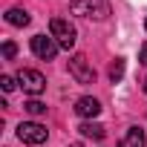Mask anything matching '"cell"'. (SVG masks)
Returning <instances> with one entry per match:
<instances>
[{"mask_svg":"<svg viewBox=\"0 0 147 147\" xmlns=\"http://www.w3.org/2000/svg\"><path fill=\"white\" fill-rule=\"evenodd\" d=\"M78 130H81V136H87V138H95V141H101V138L107 136V133H104V127H101V124H95V121H84Z\"/></svg>","mask_w":147,"mask_h":147,"instance_id":"obj_10","label":"cell"},{"mask_svg":"<svg viewBox=\"0 0 147 147\" xmlns=\"http://www.w3.org/2000/svg\"><path fill=\"white\" fill-rule=\"evenodd\" d=\"M32 52H35L40 61H52V58L58 55V40H55L52 35H49V38H46V35H35V38H32Z\"/></svg>","mask_w":147,"mask_h":147,"instance_id":"obj_6","label":"cell"},{"mask_svg":"<svg viewBox=\"0 0 147 147\" xmlns=\"http://www.w3.org/2000/svg\"><path fill=\"white\" fill-rule=\"evenodd\" d=\"M69 9H72V15L92 18V20H104V18L110 15V0H75Z\"/></svg>","mask_w":147,"mask_h":147,"instance_id":"obj_1","label":"cell"},{"mask_svg":"<svg viewBox=\"0 0 147 147\" xmlns=\"http://www.w3.org/2000/svg\"><path fill=\"white\" fill-rule=\"evenodd\" d=\"M18 84H20L23 92H29V95H40V92L46 90V78L40 75L38 69H20V72H18Z\"/></svg>","mask_w":147,"mask_h":147,"instance_id":"obj_4","label":"cell"},{"mask_svg":"<svg viewBox=\"0 0 147 147\" xmlns=\"http://www.w3.org/2000/svg\"><path fill=\"white\" fill-rule=\"evenodd\" d=\"M23 110H26L29 115H43V113H46V104H40V101H35V98H32V101H26V104H23Z\"/></svg>","mask_w":147,"mask_h":147,"instance_id":"obj_11","label":"cell"},{"mask_svg":"<svg viewBox=\"0 0 147 147\" xmlns=\"http://www.w3.org/2000/svg\"><path fill=\"white\" fill-rule=\"evenodd\" d=\"M69 147H81V144H69Z\"/></svg>","mask_w":147,"mask_h":147,"instance_id":"obj_16","label":"cell"},{"mask_svg":"<svg viewBox=\"0 0 147 147\" xmlns=\"http://www.w3.org/2000/svg\"><path fill=\"white\" fill-rule=\"evenodd\" d=\"M144 144H147V138H144V130L141 127H130L121 136V141H118V147H144Z\"/></svg>","mask_w":147,"mask_h":147,"instance_id":"obj_8","label":"cell"},{"mask_svg":"<svg viewBox=\"0 0 147 147\" xmlns=\"http://www.w3.org/2000/svg\"><path fill=\"white\" fill-rule=\"evenodd\" d=\"M144 92H147V81H144Z\"/></svg>","mask_w":147,"mask_h":147,"instance_id":"obj_17","label":"cell"},{"mask_svg":"<svg viewBox=\"0 0 147 147\" xmlns=\"http://www.w3.org/2000/svg\"><path fill=\"white\" fill-rule=\"evenodd\" d=\"M138 61H141V63H147V43L141 46V52H138Z\"/></svg>","mask_w":147,"mask_h":147,"instance_id":"obj_15","label":"cell"},{"mask_svg":"<svg viewBox=\"0 0 147 147\" xmlns=\"http://www.w3.org/2000/svg\"><path fill=\"white\" fill-rule=\"evenodd\" d=\"M75 113H78L81 118H95V115L101 113V104H98V98L84 95V98H78V101H75Z\"/></svg>","mask_w":147,"mask_h":147,"instance_id":"obj_7","label":"cell"},{"mask_svg":"<svg viewBox=\"0 0 147 147\" xmlns=\"http://www.w3.org/2000/svg\"><path fill=\"white\" fill-rule=\"evenodd\" d=\"M49 32H52V38L58 40V46H61V49H72V46H75L78 32H75V26H72L69 20H63V18H52Z\"/></svg>","mask_w":147,"mask_h":147,"instance_id":"obj_2","label":"cell"},{"mask_svg":"<svg viewBox=\"0 0 147 147\" xmlns=\"http://www.w3.org/2000/svg\"><path fill=\"white\" fill-rule=\"evenodd\" d=\"M144 26H147V23H144Z\"/></svg>","mask_w":147,"mask_h":147,"instance_id":"obj_18","label":"cell"},{"mask_svg":"<svg viewBox=\"0 0 147 147\" xmlns=\"http://www.w3.org/2000/svg\"><path fill=\"white\" fill-rule=\"evenodd\" d=\"M15 55H18V46H15V40H6V43H3V58H6V61H12Z\"/></svg>","mask_w":147,"mask_h":147,"instance_id":"obj_13","label":"cell"},{"mask_svg":"<svg viewBox=\"0 0 147 147\" xmlns=\"http://www.w3.org/2000/svg\"><path fill=\"white\" fill-rule=\"evenodd\" d=\"M69 75L75 78L78 84H92L95 81V69H92V63L84 55H72L69 58Z\"/></svg>","mask_w":147,"mask_h":147,"instance_id":"obj_3","label":"cell"},{"mask_svg":"<svg viewBox=\"0 0 147 147\" xmlns=\"http://www.w3.org/2000/svg\"><path fill=\"white\" fill-rule=\"evenodd\" d=\"M121 75H124V61H121V58H115V61L110 63V78H113V81H118Z\"/></svg>","mask_w":147,"mask_h":147,"instance_id":"obj_12","label":"cell"},{"mask_svg":"<svg viewBox=\"0 0 147 147\" xmlns=\"http://www.w3.org/2000/svg\"><path fill=\"white\" fill-rule=\"evenodd\" d=\"M0 87H3V92H12L18 84H15V78H12V75H3V78H0Z\"/></svg>","mask_w":147,"mask_h":147,"instance_id":"obj_14","label":"cell"},{"mask_svg":"<svg viewBox=\"0 0 147 147\" xmlns=\"http://www.w3.org/2000/svg\"><path fill=\"white\" fill-rule=\"evenodd\" d=\"M18 138H20L23 144H43V141L49 138V133H46V127L38 124V121H23V124L18 127Z\"/></svg>","mask_w":147,"mask_h":147,"instance_id":"obj_5","label":"cell"},{"mask_svg":"<svg viewBox=\"0 0 147 147\" xmlns=\"http://www.w3.org/2000/svg\"><path fill=\"white\" fill-rule=\"evenodd\" d=\"M29 20H32V18H29L26 9H18V6H15V9L6 12V23H12V26H29Z\"/></svg>","mask_w":147,"mask_h":147,"instance_id":"obj_9","label":"cell"}]
</instances>
